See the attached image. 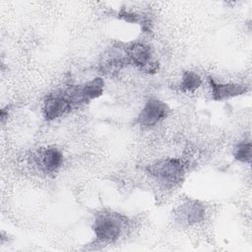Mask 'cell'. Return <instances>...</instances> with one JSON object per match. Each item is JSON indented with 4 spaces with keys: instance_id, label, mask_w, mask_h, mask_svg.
<instances>
[{
    "instance_id": "obj_1",
    "label": "cell",
    "mask_w": 252,
    "mask_h": 252,
    "mask_svg": "<svg viewBox=\"0 0 252 252\" xmlns=\"http://www.w3.org/2000/svg\"><path fill=\"white\" fill-rule=\"evenodd\" d=\"M126 218L118 213H99L94 222L93 229L95 236L102 241H114L126 226Z\"/></svg>"
},
{
    "instance_id": "obj_2",
    "label": "cell",
    "mask_w": 252,
    "mask_h": 252,
    "mask_svg": "<svg viewBox=\"0 0 252 252\" xmlns=\"http://www.w3.org/2000/svg\"><path fill=\"white\" fill-rule=\"evenodd\" d=\"M148 171L162 184L173 186L181 181L184 166L178 158H166L151 164L148 167Z\"/></svg>"
},
{
    "instance_id": "obj_3",
    "label": "cell",
    "mask_w": 252,
    "mask_h": 252,
    "mask_svg": "<svg viewBox=\"0 0 252 252\" xmlns=\"http://www.w3.org/2000/svg\"><path fill=\"white\" fill-rule=\"evenodd\" d=\"M104 83L101 78H95L92 81L81 85L73 86L67 89L64 93L71 101L72 105L87 103L102 94Z\"/></svg>"
},
{
    "instance_id": "obj_4",
    "label": "cell",
    "mask_w": 252,
    "mask_h": 252,
    "mask_svg": "<svg viewBox=\"0 0 252 252\" xmlns=\"http://www.w3.org/2000/svg\"><path fill=\"white\" fill-rule=\"evenodd\" d=\"M128 61L135 64L142 71L154 73L158 68V63L154 59L150 46L144 43H134L126 49Z\"/></svg>"
},
{
    "instance_id": "obj_5",
    "label": "cell",
    "mask_w": 252,
    "mask_h": 252,
    "mask_svg": "<svg viewBox=\"0 0 252 252\" xmlns=\"http://www.w3.org/2000/svg\"><path fill=\"white\" fill-rule=\"evenodd\" d=\"M72 103L64 92H56L47 95L43 105V114L46 120H53L70 111Z\"/></svg>"
},
{
    "instance_id": "obj_6",
    "label": "cell",
    "mask_w": 252,
    "mask_h": 252,
    "mask_svg": "<svg viewBox=\"0 0 252 252\" xmlns=\"http://www.w3.org/2000/svg\"><path fill=\"white\" fill-rule=\"evenodd\" d=\"M169 109L168 106L158 99H150L139 114L138 121L144 126H154L165 118Z\"/></svg>"
},
{
    "instance_id": "obj_7",
    "label": "cell",
    "mask_w": 252,
    "mask_h": 252,
    "mask_svg": "<svg viewBox=\"0 0 252 252\" xmlns=\"http://www.w3.org/2000/svg\"><path fill=\"white\" fill-rule=\"evenodd\" d=\"M178 220L186 224H195L205 218V208L196 201L182 204L176 212Z\"/></svg>"
},
{
    "instance_id": "obj_8",
    "label": "cell",
    "mask_w": 252,
    "mask_h": 252,
    "mask_svg": "<svg viewBox=\"0 0 252 252\" xmlns=\"http://www.w3.org/2000/svg\"><path fill=\"white\" fill-rule=\"evenodd\" d=\"M212 96L215 100H223L245 93V87L238 84H220L210 78Z\"/></svg>"
},
{
    "instance_id": "obj_9",
    "label": "cell",
    "mask_w": 252,
    "mask_h": 252,
    "mask_svg": "<svg viewBox=\"0 0 252 252\" xmlns=\"http://www.w3.org/2000/svg\"><path fill=\"white\" fill-rule=\"evenodd\" d=\"M62 154L55 148H47L39 154V163L46 172L56 171L62 164Z\"/></svg>"
},
{
    "instance_id": "obj_10",
    "label": "cell",
    "mask_w": 252,
    "mask_h": 252,
    "mask_svg": "<svg viewBox=\"0 0 252 252\" xmlns=\"http://www.w3.org/2000/svg\"><path fill=\"white\" fill-rule=\"evenodd\" d=\"M202 84L200 76L194 72L186 71L182 75L180 88L184 92H193L198 89Z\"/></svg>"
},
{
    "instance_id": "obj_11",
    "label": "cell",
    "mask_w": 252,
    "mask_h": 252,
    "mask_svg": "<svg viewBox=\"0 0 252 252\" xmlns=\"http://www.w3.org/2000/svg\"><path fill=\"white\" fill-rule=\"evenodd\" d=\"M233 156L237 160L249 163L251 161V143L242 142L237 144L233 150Z\"/></svg>"
}]
</instances>
